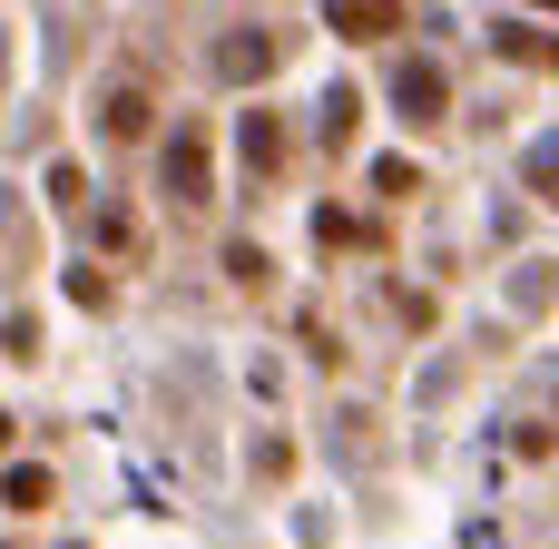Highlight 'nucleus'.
<instances>
[{
  "mask_svg": "<svg viewBox=\"0 0 559 549\" xmlns=\"http://www.w3.org/2000/svg\"><path fill=\"white\" fill-rule=\"evenodd\" d=\"M108 138H147V88H108Z\"/></svg>",
  "mask_w": 559,
  "mask_h": 549,
  "instance_id": "obj_5",
  "label": "nucleus"
},
{
  "mask_svg": "<svg viewBox=\"0 0 559 549\" xmlns=\"http://www.w3.org/2000/svg\"><path fill=\"white\" fill-rule=\"evenodd\" d=\"M540 10H559V0H540Z\"/></svg>",
  "mask_w": 559,
  "mask_h": 549,
  "instance_id": "obj_9",
  "label": "nucleus"
},
{
  "mask_svg": "<svg viewBox=\"0 0 559 549\" xmlns=\"http://www.w3.org/2000/svg\"><path fill=\"white\" fill-rule=\"evenodd\" d=\"M0 501H10V511H49V472H39V462H20V472L0 481Z\"/></svg>",
  "mask_w": 559,
  "mask_h": 549,
  "instance_id": "obj_7",
  "label": "nucleus"
},
{
  "mask_svg": "<svg viewBox=\"0 0 559 549\" xmlns=\"http://www.w3.org/2000/svg\"><path fill=\"white\" fill-rule=\"evenodd\" d=\"M246 167H255V177L285 167V128H275V118H246Z\"/></svg>",
  "mask_w": 559,
  "mask_h": 549,
  "instance_id": "obj_6",
  "label": "nucleus"
},
{
  "mask_svg": "<svg viewBox=\"0 0 559 549\" xmlns=\"http://www.w3.org/2000/svg\"><path fill=\"white\" fill-rule=\"evenodd\" d=\"M442 98H452V88H442V69H432V59H403V69H393V108H403L413 128H432V118H442Z\"/></svg>",
  "mask_w": 559,
  "mask_h": 549,
  "instance_id": "obj_2",
  "label": "nucleus"
},
{
  "mask_svg": "<svg viewBox=\"0 0 559 549\" xmlns=\"http://www.w3.org/2000/svg\"><path fill=\"white\" fill-rule=\"evenodd\" d=\"M167 206H206V128L167 138Z\"/></svg>",
  "mask_w": 559,
  "mask_h": 549,
  "instance_id": "obj_1",
  "label": "nucleus"
},
{
  "mask_svg": "<svg viewBox=\"0 0 559 549\" xmlns=\"http://www.w3.org/2000/svg\"><path fill=\"white\" fill-rule=\"evenodd\" d=\"M216 69H226V79H265V69H275V39H265V29H236V49H226Z\"/></svg>",
  "mask_w": 559,
  "mask_h": 549,
  "instance_id": "obj_4",
  "label": "nucleus"
},
{
  "mask_svg": "<svg viewBox=\"0 0 559 549\" xmlns=\"http://www.w3.org/2000/svg\"><path fill=\"white\" fill-rule=\"evenodd\" d=\"M324 20H334L344 39H393V29H403V0H324Z\"/></svg>",
  "mask_w": 559,
  "mask_h": 549,
  "instance_id": "obj_3",
  "label": "nucleus"
},
{
  "mask_svg": "<svg viewBox=\"0 0 559 549\" xmlns=\"http://www.w3.org/2000/svg\"><path fill=\"white\" fill-rule=\"evenodd\" d=\"M531 177H540V187H559V147H540V157H531Z\"/></svg>",
  "mask_w": 559,
  "mask_h": 549,
  "instance_id": "obj_8",
  "label": "nucleus"
}]
</instances>
